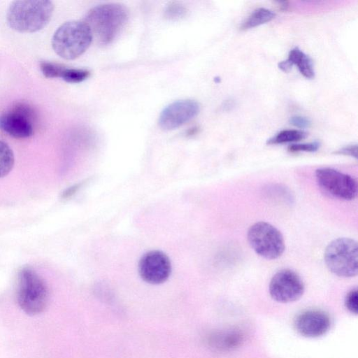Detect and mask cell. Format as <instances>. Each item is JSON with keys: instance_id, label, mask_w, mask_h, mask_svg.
<instances>
[{"instance_id": "7402d4cb", "label": "cell", "mask_w": 358, "mask_h": 358, "mask_svg": "<svg viewBox=\"0 0 358 358\" xmlns=\"http://www.w3.org/2000/svg\"><path fill=\"white\" fill-rule=\"evenodd\" d=\"M289 122L293 126L301 129L309 127L311 124L308 118L301 115L292 116L289 119Z\"/></svg>"}, {"instance_id": "7a4b0ae2", "label": "cell", "mask_w": 358, "mask_h": 358, "mask_svg": "<svg viewBox=\"0 0 358 358\" xmlns=\"http://www.w3.org/2000/svg\"><path fill=\"white\" fill-rule=\"evenodd\" d=\"M54 4L48 0H19L9 6L6 20L13 29L24 33L41 30L51 19Z\"/></svg>"}, {"instance_id": "cb8c5ba5", "label": "cell", "mask_w": 358, "mask_h": 358, "mask_svg": "<svg viewBox=\"0 0 358 358\" xmlns=\"http://www.w3.org/2000/svg\"><path fill=\"white\" fill-rule=\"evenodd\" d=\"M83 184V182H82L75 184V185L68 187L62 192V196H61L62 198L63 199H67L71 197L73 195H74L78 191V189L81 187Z\"/></svg>"}, {"instance_id": "277c9868", "label": "cell", "mask_w": 358, "mask_h": 358, "mask_svg": "<svg viewBox=\"0 0 358 358\" xmlns=\"http://www.w3.org/2000/svg\"><path fill=\"white\" fill-rule=\"evenodd\" d=\"M17 301L20 308L29 315L40 314L48 306V286L43 279L31 268H23L18 273Z\"/></svg>"}, {"instance_id": "ac0fdd59", "label": "cell", "mask_w": 358, "mask_h": 358, "mask_svg": "<svg viewBox=\"0 0 358 358\" xmlns=\"http://www.w3.org/2000/svg\"><path fill=\"white\" fill-rule=\"evenodd\" d=\"M65 66L57 63L48 61L40 62V69L42 73L48 78H61Z\"/></svg>"}, {"instance_id": "4fadbf2b", "label": "cell", "mask_w": 358, "mask_h": 358, "mask_svg": "<svg viewBox=\"0 0 358 358\" xmlns=\"http://www.w3.org/2000/svg\"><path fill=\"white\" fill-rule=\"evenodd\" d=\"M293 65L298 67L300 73L306 78L312 79L315 76V71L311 59L298 47L292 49L288 58L278 64L282 71H288Z\"/></svg>"}, {"instance_id": "9a60e30c", "label": "cell", "mask_w": 358, "mask_h": 358, "mask_svg": "<svg viewBox=\"0 0 358 358\" xmlns=\"http://www.w3.org/2000/svg\"><path fill=\"white\" fill-rule=\"evenodd\" d=\"M307 136V133L298 129H287L278 133L273 137L267 141V144H282L286 143H292L299 141L304 139Z\"/></svg>"}, {"instance_id": "7c38bea8", "label": "cell", "mask_w": 358, "mask_h": 358, "mask_svg": "<svg viewBox=\"0 0 358 358\" xmlns=\"http://www.w3.org/2000/svg\"><path fill=\"white\" fill-rule=\"evenodd\" d=\"M331 326L328 314L320 310H308L299 314L294 320L296 330L301 336L316 338L325 334Z\"/></svg>"}, {"instance_id": "52a82bcc", "label": "cell", "mask_w": 358, "mask_h": 358, "mask_svg": "<svg viewBox=\"0 0 358 358\" xmlns=\"http://www.w3.org/2000/svg\"><path fill=\"white\" fill-rule=\"evenodd\" d=\"M315 178L322 189L336 198L350 201L357 196V180L348 174L332 168H320L315 171Z\"/></svg>"}, {"instance_id": "44dd1931", "label": "cell", "mask_w": 358, "mask_h": 358, "mask_svg": "<svg viewBox=\"0 0 358 358\" xmlns=\"http://www.w3.org/2000/svg\"><path fill=\"white\" fill-rule=\"evenodd\" d=\"M357 300L358 292L357 289L355 288L350 290L345 296V306L352 313L357 314Z\"/></svg>"}, {"instance_id": "603a6c76", "label": "cell", "mask_w": 358, "mask_h": 358, "mask_svg": "<svg viewBox=\"0 0 358 358\" xmlns=\"http://www.w3.org/2000/svg\"><path fill=\"white\" fill-rule=\"evenodd\" d=\"M335 153L338 155H348L352 157H355V159L357 158V144L355 145H350L345 146L340 150H337Z\"/></svg>"}, {"instance_id": "ba28073f", "label": "cell", "mask_w": 358, "mask_h": 358, "mask_svg": "<svg viewBox=\"0 0 358 358\" xmlns=\"http://www.w3.org/2000/svg\"><path fill=\"white\" fill-rule=\"evenodd\" d=\"M305 287L301 277L295 271L285 268L276 272L269 283L271 298L280 303H289L300 299Z\"/></svg>"}, {"instance_id": "9c48e42d", "label": "cell", "mask_w": 358, "mask_h": 358, "mask_svg": "<svg viewBox=\"0 0 358 358\" xmlns=\"http://www.w3.org/2000/svg\"><path fill=\"white\" fill-rule=\"evenodd\" d=\"M138 273L141 278L148 283H163L169 278L171 273L170 259L162 251H149L139 260Z\"/></svg>"}, {"instance_id": "2e32d148", "label": "cell", "mask_w": 358, "mask_h": 358, "mask_svg": "<svg viewBox=\"0 0 358 358\" xmlns=\"http://www.w3.org/2000/svg\"><path fill=\"white\" fill-rule=\"evenodd\" d=\"M15 162L14 154L10 146L0 141V178L7 176L12 170Z\"/></svg>"}, {"instance_id": "3957f363", "label": "cell", "mask_w": 358, "mask_h": 358, "mask_svg": "<svg viewBox=\"0 0 358 358\" xmlns=\"http://www.w3.org/2000/svg\"><path fill=\"white\" fill-rule=\"evenodd\" d=\"M90 29L84 21L71 20L55 31L52 46L57 55L65 59H74L83 55L92 41Z\"/></svg>"}, {"instance_id": "5bb4252c", "label": "cell", "mask_w": 358, "mask_h": 358, "mask_svg": "<svg viewBox=\"0 0 358 358\" xmlns=\"http://www.w3.org/2000/svg\"><path fill=\"white\" fill-rule=\"evenodd\" d=\"M275 16V14L269 9L265 8L256 9L241 24L240 29L241 30H248L254 28L272 20Z\"/></svg>"}, {"instance_id": "8992f818", "label": "cell", "mask_w": 358, "mask_h": 358, "mask_svg": "<svg viewBox=\"0 0 358 358\" xmlns=\"http://www.w3.org/2000/svg\"><path fill=\"white\" fill-rule=\"evenodd\" d=\"M247 238L252 249L259 256L266 259H278L285 249L281 232L266 222H257L250 226Z\"/></svg>"}, {"instance_id": "e0dca14e", "label": "cell", "mask_w": 358, "mask_h": 358, "mask_svg": "<svg viewBox=\"0 0 358 358\" xmlns=\"http://www.w3.org/2000/svg\"><path fill=\"white\" fill-rule=\"evenodd\" d=\"M90 71L85 69L66 68L64 69L61 78L70 83H80L87 79Z\"/></svg>"}, {"instance_id": "d6986e66", "label": "cell", "mask_w": 358, "mask_h": 358, "mask_svg": "<svg viewBox=\"0 0 358 358\" xmlns=\"http://www.w3.org/2000/svg\"><path fill=\"white\" fill-rule=\"evenodd\" d=\"M186 8L178 3H171L166 7L164 16L169 20H178L184 17L186 14Z\"/></svg>"}, {"instance_id": "8fae6325", "label": "cell", "mask_w": 358, "mask_h": 358, "mask_svg": "<svg viewBox=\"0 0 358 358\" xmlns=\"http://www.w3.org/2000/svg\"><path fill=\"white\" fill-rule=\"evenodd\" d=\"M0 129L14 138H25L31 136L34 128L29 108L21 105L1 114Z\"/></svg>"}, {"instance_id": "30bf717a", "label": "cell", "mask_w": 358, "mask_h": 358, "mask_svg": "<svg viewBox=\"0 0 358 358\" xmlns=\"http://www.w3.org/2000/svg\"><path fill=\"white\" fill-rule=\"evenodd\" d=\"M200 110L198 102L192 99H182L168 105L161 112L158 123L164 130H173L196 117Z\"/></svg>"}, {"instance_id": "5b68a950", "label": "cell", "mask_w": 358, "mask_h": 358, "mask_svg": "<svg viewBox=\"0 0 358 358\" xmlns=\"http://www.w3.org/2000/svg\"><path fill=\"white\" fill-rule=\"evenodd\" d=\"M324 263L334 275L350 278L358 272V246L354 239L341 237L331 241L324 254Z\"/></svg>"}, {"instance_id": "6da1fadb", "label": "cell", "mask_w": 358, "mask_h": 358, "mask_svg": "<svg viewBox=\"0 0 358 358\" xmlns=\"http://www.w3.org/2000/svg\"><path fill=\"white\" fill-rule=\"evenodd\" d=\"M129 19L127 8L120 3H105L91 8L84 22L92 37L102 45L111 43L120 34Z\"/></svg>"}, {"instance_id": "d4e9b609", "label": "cell", "mask_w": 358, "mask_h": 358, "mask_svg": "<svg viewBox=\"0 0 358 358\" xmlns=\"http://www.w3.org/2000/svg\"><path fill=\"white\" fill-rule=\"evenodd\" d=\"M234 106H235L234 100H233L231 99L225 100L222 105L223 110H226V111L231 110Z\"/></svg>"}, {"instance_id": "ffe728a7", "label": "cell", "mask_w": 358, "mask_h": 358, "mask_svg": "<svg viewBox=\"0 0 358 358\" xmlns=\"http://www.w3.org/2000/svg\"><path fill=\"white\" fill-rule=\"evenodd\" d=\"M320 143L318 141H313L305 143H294L288 147V151L290 152L317 151L320 148Z\"/></svg>"}]
</instances>
